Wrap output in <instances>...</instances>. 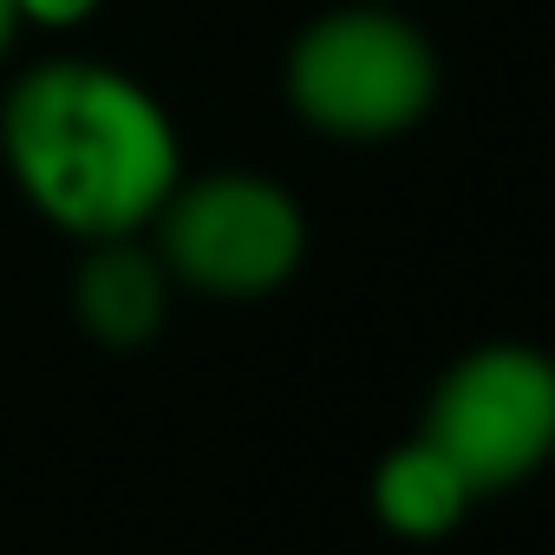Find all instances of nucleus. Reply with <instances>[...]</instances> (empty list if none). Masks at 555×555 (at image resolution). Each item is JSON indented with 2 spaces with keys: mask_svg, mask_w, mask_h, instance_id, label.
Masks as SVG:
<instances>
[{
  "mask_svg": "<svg viewBox=\"0 0 555 555\" xmlns=\"http://www.w3.org/2000/svg\"><path fill=\"white\" fill-rule=\"evenodd\" d=\"M0 164L47 229L105 242L151 229L183 177V138L138 73L53 53L0 92Z\"/></svg>",
  "mask_w": 555,
  "mask_h": 555,
  "instance_id": "1",
  "label": "nucleus"
},
{
  "mask_svg": "<svg viewBox=\"0 0 555 555\" xmlns=\"http://www.w3.org/2000/svg\"><path fill=\"white\" fill-rule=\"evenodd\" d=\"M444 66L405 0L321 8L282 60L288 112L327 144H399L438 105Z\"/></svg>",
  "mask_w": 555,
  "mask_h": 555,
  "instance_id": "2",
  "label": "nucleus"
},
{
  "mask_svg": "<svg viewBox=\"0 0 555 555\" xmlns=\"http://www.w3.org/2000/svg\"><path fill=\"white\" fill-rule=\"evenodd\" d=\"M151 248L177 295L203 301H268L308 268V209L268 170H183L151 216Z\"/></svg>",
  "mask_w": 555,
  "mask_h": 555,
  "instance_id": "3",
  "label": "nucleus"
},
{
  "mask_svg": "<svg viewBox=\"0 0 555 555\" xmlns=\"http://www.w3.org/2000/svg\"><path fill=\"white\" fill-rule=\"evenodd\" d=\"M418 438H431L477 496L522 490L555 451V366L529 340H483L457 353L431 392Z\"/></svg>",
  "mask_w": 555,
  "mask_h": 555,
  "instance_id": "4",
  "label": "nucleus"
},
{
  "mask_svg": "<svg viewBox=\"0 0 555 555\" xmlns=\"http://www.w3.org/2000/svg\"><path fill=\"white\" fill-rule=\"evenodd\" d=\"M177 301V282L164 274L151 235H105V242H79V268L66 282V308L79 321L86 340L112 347V353H138L164 334Z\"/></svg>",
  "mask_w": 555,
  "mask_h": 555,
  "instance_id": "5",
  "label": "nucleus"
},
{
  "mask_svg": "<svg viewBox=\"0 0 555 555\" xmlns=\"http://www.w3.org/2000/svg\"><path fill=\"white\" fill-rule=\"evenodd\" d=\"M366 503H373V522L399 542H444L464 529V516L483 503L470 490V477L431 444V438H405L392 444L379 464H373V483H366Z\"/></svg>",
  "mask_w": 555,
  "mask_h": 555,
  "instance_id": "6",
  "label": "nucleus"
},
{
  "mask_svg": "<svg viewBox=\"0 0 555 555\" xmlns=\"http://www.w3.org/2000/svg\"><path fill=\"white\" fill-rule=\"evenodd\" d=\"M21 8V21L27 27H40V34H73V27H86L105 0H14Z\"/></svg>",
  "mask_w": 555,
  "mask_h": 555,
  "instance_id": "7",
  "label": "nucleus"
},
{
  "mask_svg": "<svg viewBox=\"0 0 555 555\" xmlns=\"http://www.w3.org/2000/svg\"><path fill=\"white\" fill-rule=\"evenodd\" d=\"M21 34H27V21H21V8H14V0H0V66H8V53L21 47Z\"/></svg>",
  "mask_w": 555,
  "mask_h": 555,
  "instance_id": "8",
  "label": "nucleus"
}]
</instances>
